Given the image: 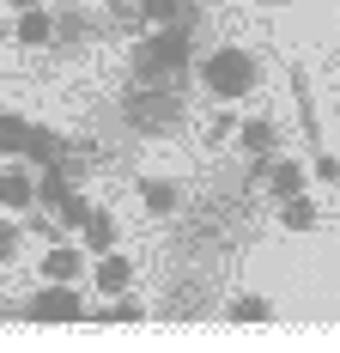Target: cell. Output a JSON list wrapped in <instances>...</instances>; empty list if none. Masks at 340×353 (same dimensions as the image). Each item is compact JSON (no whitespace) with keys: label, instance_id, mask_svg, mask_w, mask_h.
<instances>
[{"label":"cell","instance_id":"obj_1","mask_svg":"<svg viewBox=\"0 0 340 353\" xmlns=\"http://www.w3.org/2000/svg\"><path fill=\"white\" fill-rule=\"evenodd\" d=\"M255 85H262V68H255V55H249L243 43H225V49H213L201 61V92L219 98V104H237Z\"/></svg>","mask_w":340,"mask_h":353},{"label":"cell","instance_id":"obj_2","mask_svg":"<svg viewBox=\"0 0 340 353\" xmlns=\"http://www.w3.org/2000/svg\"><path fill=\"white\" fill-rule=\"evenodd\" d=\"M189 61H195L189 25H158L152 37H140V43H134V73L146 79V85H170Z\"/></svg>","mask_w":340,"mask_h":353},{"label":"cell","instance_id":"obj_3","mask_svg":"<svg viewBox=\"0 0 340 353\" xmlns=\"http://www.w3.org/2000/svg\"><path fill=\"white\" fill-rule=\"evenodd\" d=\"M25 317H36V323H79V317H92V305L79 299L73 281H49L31 305H25Z\"/></svg>","mask_w":340,"mask_h":353},{"label":"cell","instance_id":"obj_4","mask_svg":"<svg viewBox=\"0 0 340 353\" xmlns=\"http://www.w3.org/2000/svg\"><path fill=\"white\" fill-rule=\"evenodd\" d=\"M92 281H98L103 299H116V292H128V286H134V262H128V256H116V250H103L98 268H92Z\"/></svg>","mask_w":340,"mask_h":353},{"label":"cell","instance_id":"obj_5","mask_svg":"<svg viewBox=\"0 0 340 353\" xmlns=\"http://www.w3.org/2000/svg\"><path fill=\"white\" fill-rule=\"evenodd\" d=\"M36 201V176L25 171V165H6V171H0V208L6 213H25Z\"/></svg>","mask_w":340,"mask_h":353},{"label":"cell","instance_id":"obj_6","mask_svg":"<svg viewBox=\"0 0 340 353\" xmlns=\"http://www.w3.org/2000/svg\"><path fill=\"white\" fill-rule=\"evenodd\" d=\"M116 238H122V232H116V213H103V208L85 213V225H79V250H85V256H103V250H116Z\"/></svg>","mask_w":340,"mask_h":353},{"label":"cell","instance_id":"obj_7","mask_svg":"<svg viewBox=\"0 0 340 353\" xmlns=\"http://www.w3.org/2000/svg\"><path fill=\"white\" fill-rule=\"evenodd\" d=\"M134 195H140V208H146V213H158V219H170V213L182 208V189H176L170 176H146Z\"/></svg>","mask_w":340,"mask_h":353},{"label":"cell","instance_id":"obj_8","mask_svg":"<svg viewBox=\"0 0 340 353\" xmlns=\"http://www.w3.org/2000/svg\"><path fill=\"white\" fill-rule=\"evenodd\" d=\"M12 43H25V49H49V43H55V12H49V6L19 12V31H12Z\"/></svg>","mask_w":340,"mask_h":353},{"label":"cell","instance_id":"obj_9","mask_svg":"<svg viewBox=\"0 0 340 353\" xmlns=\"http://www.w3.org/2000/svg\"><path fill=\"white\" fill-rule=\"evenodd\" d=\"M85 274V250L79 244H49L43 256V281H79Z\"/></svg>","mask_w":340,"mask_h":353},{"label":"cell","instance_id":"obj_10","mask_svg":"<svg viewBox=\"0 0 340 353\" xmlns=\"http://www.w3.org/2000/svg\"><path fill=\"white\" fill-rule=\"evenodd\" d=\"M25 159H31V165H55V159H67V134H55V128L31 122V134H25Z\"/></svg>","mask_w":340,"mask_h":353},{"label":"cell","instance_id":"obj_11","mask_svg":"<svg viewBox=\"0 0 340 353\" xmlns=\"http://www.w3.org/2000/svg\"><path fill=\"white\" fill-rule=\"evenodd\" d=\"M231 141H237L243 152H249V159H273L279 134H273V122H268V116H249V122H243V128L231 134Z\"/></svg>","mask_w":340,"mask_h":353},{"label":"cell","instance_id":"obj_12","mask_svg":"<svg viewBox=\"0 0 340 353\" xmlns=\"http://www.w3.org/2000/svg\"><path fill=\"white\" fill-rule=\"evenodd\" d=\"M268 189L279 195V201H286V195H304V189H310V171L298 165V159H273V165H268Z\"/></svg>","mask_w":340,"mask_h":353},{"label":"cell","instance_id":"obj_13","mask_svg":"<svg viewBox=\"0 0 340 353\" xmlns=\"http://www.w3.org/2000/svg\"><path fill=\"white\" fill-rule=\"evenodd\" d=\"M67 189H73V176L61 171V159H55V165H43V176H36V201H43V208H55Z\"/></svg>","mask_w":340,"mask_h":353},{"label":"cell","instance_id":"obj_14","mask_svg":"<svg viewBox=\"0 0 340 353\" xmlns=\"http://www.w3.org/2000/svg\"><path fill=\"white\" fill-rule=\"evenodd\" d=\"M279 219H286V232H310L316 225V201L310 195H286L279 201Z\"/></svg>","mask_w":340,"mask_h":353},{"label":"cell","instance_id":"obj_15","mask_svg":"<svg viewBox=\"0 0 340 353\" xmlns=\"http://www.w3.org/2000/svg\"><path fill=\"white\" fill-rule=\"evenodd\" d=\"M85 213H92V201H85V195H79V183H73L67 195L55 201V225H67V232H79V225H85Z\"/></svg>","mask_w":340,"mask_h":353},{"label":"cell","instance_id":"obj_16","mask_svg":"<svg viewBox=\"0 0 340 353\" xmlns=\"http://www.w3.org/2000/svg\"><path fill=\"white\" fill-rule=\"evenodd\" d=\"M273 305L262 299V292H243V299H231V323H268Z\"/></svg>","mask_w":340,"mask_h":353},{"label":"cell","instance_id":"obj_17","mask_svg":"<svg viewBox=\"0 0 340 353\" xmlns=\"http://www.w3.org/2000/svg\"><path fill=\"white\" fill-rule=\"evenodd\" d=\"M25 134H31V122L6 110V122H0V152H6V159H19V152H25Z\"/></svg>","mask_w":340,"mask_h":353},{"label":"cell","instance_id":"obj_18","mask_svg":"<svg viewBox=\"0 0 340 353\" xmlns=\"http://www.w3.org/2000/svg\"><path fill=\"white\" fill-rule=\"evenodd\" d=\"M19 238H25V232H19V225H6V219H0V262H12V250H19Z\"/></svg>","mask_w":340,"mask_h":353},{"label":"cell","instance_id":"obj_19","mask_svg":"<svg viewBox=\"0 0 340 353\" xmlns=\"http://www.w3.org/2000/svg\"><path fill=\"white\" fill-rule=\"evenodd\" d=\"M316 183H340V159H334V152L316 159Z\"/></svg>","mask_w":340,"mask_h":353},{"label":"cell","instance_id":"obj_20","mask_svg":"<svg viewBox=\"0 0 340 353\" xmlns=\"http://www.w3.org/2000/svg\"><path fill=\"white\" fill-rule=\"evenodd\" d=\"M6 6H12V12H31V6H43V0H6Z\"/></svg>","mask_w":340,"mask_h":353},{"label":"cell","instance_id":"obj_21","mask_svg":"<svg viewBox=\"0 0 340 353\" xmlns=\"http://www.w3.org/2000/svg\"><path fill=\"white\" fill-rule=\"evenodd\" d=\"M0 122H6V104H0Z\"/></svg>","mask_w":340,"mask_h":353},{"label":"cell","instance_id":"obj_22","mask_svg":"<svg viewBox=\"0 0 340 353\" xmlns=\"http://www.w3.org/2000/svg\"><path fill=\"white\" fill-rule=\"evenodd\" d=\"M268 6H279V0H268Z\"/></svg>","mask_w":340,"mask_h":353}]
</instances>
